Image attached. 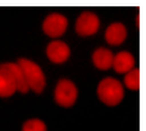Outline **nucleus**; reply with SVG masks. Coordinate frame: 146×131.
Masks as SVG:
<instances>
[{
	"label": "nucleus",
	"instance_id": "1",
	"mask_svg": "<svg viewBox=\"0 0 146 131\" xmlns=\"http://www.w3.org/2000/svg\"><path fill=\"white\" fill-rule=\"evenodd\" d=\"M98 97L104 104L108 106L118 105L124 98V88L115 78H105L99 83L97 89Z\"/></svg>",
	"mask_w": 146,
	"mask_h": 131
},
{
	"label": "nucleus",
	"instance_id": "2",
	"mask_svg": "<svg viewBox=\"0 0 146 131\" xmlns=\"http://www.w3.org/2000/svg\"><path fill=\"white\" fill-rule=\"evenodd\" d=\"M17 64L22 69L29 87L37 93H41L45 86V77L40 66L29 59L20 58Z\"/></svg>",
	"mask_w": 146,
	"mask_h": 131
},
{
	"label": "nucleus",
	"instance_id": "3",
	"mask_svg": "<svg viewBox=\"0 0 146 131\" xmlns=\"http://www.w3.org/2000/svg\"><path fill=\"white\" fill-rule=\"evenodd\" d=\"M76 85L67 79H61L55 89V101L63 107H70L77 100Z\"/></svg>",
	"mask_w": 146,
	"mask_h": 131
},
{
	"label": "nucleus",
	"instance_id": "4",
	"mask_svg": "<svg viewBox=\"0 0 146 131\" xmlns=\"http://www.w3.org/2000/svg\"><path fill=\"white\" fill-rule=\"evenodd\" d=\"M44 33L50 37H59L63 35L67 27L66 17L59 13H52L44 19L42 24Z\"/></svg>",
	"mask_w": 146,
	"mask_h": 131
},
{
	"label": "nucleus",
	"instance_id": "5",
	"mask_svg": "<svg viewBox=\"0 0 146 131\" xmlns=\"http://www.w3.org/2000/svg\"><path fill=\"white\" fill-rule=\"evenodd\" d=\"M100 20L96 14L93 12L81 13L76 22L77 33L81 36H90L99 30Z\"/></svg>",
	"mask_w": 146,
	"mask_h": 131
},
{
	"label": "nucleus",
	"instance_id": "6",
	"mask_svg": "<svg viewBox=\"0 0 146 131\" xmlns=\"http://www.w3.org/2000/svg\"><path fill=\"white\" fill-rule=\"evenodd\" d=\"M46 55L50 61L55 63H62L66 61L70 56V47L63 41H53L46 47Z\"/></svg>",
	"mask_w": 146,
	"mask_h": 131
},
{
	"label": "nucleus",
	"instance_id": "7",
	"mask_svg": "<svg viewBox=\"0 0 146 131\" xmlns=\"http://www.w3.org/2000/svg\"><path fill=\"white\" fill-rule=\"evenodd\" d=\"M127 36L126 27L123 23L115 22L111 23L106 28L105 39L111 45H119L125 40Z\"/></svg>",
	"mask_w": 146,
	"mask_h": 131
},
{
	"label": "nucleus",
	"instance_id": "8",
	"mask_svg": "<svg viewBox=\"0 0 146 131\" xmlns=\"http://www.w3.org/2000/svg\"><path fill=\"white\" fill-rule=\"evenodd\" d=\"M0 68L7 69V70H9L12 73V75H13L15 81H16L17 90H19L22 93H27L29 91L30 87L27 85L25 77L23 75V71H22V69L20 68V66L17 63H11V62L2 63L0 65Z\"/></svg>",
	"mask_w": 146,
	"mask_h": 131
},
{
	"label": "nucleus",
	"instance_id": "9",
	"mask_svg": "<svg viewBox=\"0 0 146 131\" xmlns=\"http://www.w3.org/2000/svg\"><path fill=\"white\" fill-rule=\"evenodd\" d=\"M135 58L129 52H120L113 57V66L115 70L119 73L128 72L133 68Z\"/></svg>",
	"mask_w": 146,
	"mask_h": 131
},
{
	"label": "nucleus",
	"instance_id": "10",
	"mask_svg": "<svg viewBox=\"0 0 146 131\" xmlns=\"http://www.w3.org/2000/svg\"><path fill=\"white\" fill-rule=\"evenodd\" d=\"M113 55L111 50L105 47L97 48L93 54V62L97 68L106 70L113 66Z\"/></svg>",
	"mask_w": 146,
	"mask_h": 131
},
{
	"label": "nucleus",
	"instance_id": "11",
	"mask_svg": "<svg viewBox=\"0 0 146 131\" xmlns=\"http://www.w3.org/2000/svg\"><path fill=\"white\" fill-rule=\"evenodd\" d=\"M17 90V84L9 70L0 68V97H10Z\"/></svg>",
	"mask_w": 146,
	"mask_h": 131
},
{
	"label": "nucleus",
	"instance_id": "12",
	"mask_svg": "<svg viewBox=\"0 0 146 131\" xmlns=\"http://www.w3.org/2000/svg\"><path fill=\"white\" fill-rule=\"evenodd\" d=\"M124 83L131 90H138L140 88V69L133 68L129 70L124 78Z\"/></svg>",
	"mask_w": 146,
	"mask_h": 131
},
{
	"label": "nucleus",
	"instance_id": "13",
	"mask_svg": "<svg viewBox=\"0 0 146 131\" xmlns=\"http://www.w3.org/2000/svg\"><path fill=\"white\" fill-rule=\"evenodd\" d=\"M22 131H46V126L41 120L32 118L24 123Z\"/></svg>",
	"mask_w": 146,
	"mask_h": 131
},
{
	"label": "nucleus",
	"instance_id": "14",
	"mask_svg": "<svg viewBox=\"0 0 146 131\" xmlns=\"http://www.w3.org/2000/svg\"><path fill=\"white\" fill-rule=\"evenodd\" d=\"M137 25L140 26V14H138V16H137Z\"/></svg>",
	"mask_w": 146,
	"mask_h": 131
}]
</instances>
